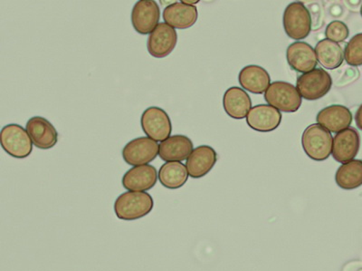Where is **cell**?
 <instances>
[{"label":"cell","instance_id":"obj_1","mask_svg":"<svg viewBox=\"0 0 362 271\" xmlns=\"http://www.w3.org/2000/svg\"><path fill=\"white\" fill-rule=\"evenodd\" d=\"M154 207L153 197L146 192H127L115 202L116 216L122 221H135L145 217Z\"/></svg>","mask_w":362,"mask_h":271},{"label":"cell","instance_id":"obj_2","mask_svg":"<svg viewBox=\"0 0 362 271\" xmlns=\"http://www.w3.org/2000/svg\"><path fill=\"white\" fill-rule=\"evenodd\" d=\"M334 138L321 125H309L303 132L302 145L306 156L316 162L327 160L332 151Z\"/></svg>","mask_w":362,"mask_h":271},{"label":"cell","instance_id":"obj_3","mask_svg":"<svg viewBox=\"0 0 362 271\" xmlns=\"http://www.w3.org/2000/svg\"><path fill=\"white\" fill-rule=\"evenodd\" d=\"M283 22L284 31L292 40H305L311 33V15L303 2L294 1L287 6Z\"/></svg>","mask_w":362,"mask_h":271},{"label":"cell","instance_id":"obj_4","mask_svg":"<svg viewBox=\"0 0 362 271\" xmlns=\"http://www.w3.org/2000/svg\"><path fill=\"white\" fill-rule=\"evenodd\" d=\"M0 144L8 156L17 159L28 157L33 151V142L27 130L17 124L8 125L2 128Z\"/></svg>","mask_w":362,"mask_h":271},{"label":"cell","instance_id":"obj_5","mask_svg":"<svg viewBox=\"0 0 362 271\" xmlns=\"http://www.w3.org/2000/svg\"><path fill=\"white\" fill-rule=\"evenodd\" d=\"M268 105L284 113H296L302 105V96L292 83L276 81L272 83L264 93Z\"/></svg>","mask_w":362,"mask_h":271},{"label":"cell","instance_id":"obj_6","mask_svg":"<svg viewBox=\"0 0 362 271\" xmlns=\"http://www.w3.org/2000/svg\"><path fill=\"white\" fill-rule=\"evenodd\" d=\"M332 86L331 75L322 69H315L311 72L303 74L296 82V89L302 98L308 101L325 98Z\"/></svg>","mask_w":362,"mask_h":271},{"label":"cell","instance_id":"obj_7","mask_svg":"<svg viewBox=\"0 0 362 271\" xmlns=\"http://www.w3.org/2000/svg\"><path fill=\"white\" fill-rule=\"evenodd\" d=\"M141 127L147 137L157 143H163L167 140L173 132V124L169 115L158 106H151L142 113Z\"/></svg>","mask_w":362,"mask_h":271},{"label":"cell","instance_id":"obj_8","mask_svg":"<svg viewBox=\"0 0 362 271\" xmlns=\"http://www.w3.org/2000/svg\"><path fill=\"white\" fill-rule=\"evenodd\" d=\"M160 145L148 137H139L129 142L122 149V158L131 166H141L153 162L158 156Z\"/></svg>","mask_w":362,"mask_h":271},{"label":"cell","instance_id":"obj_9","mask_svg":"<svg viewBox=\"0 0 362 271\" xmlns=\"http://www.w3.org/2000/svg\"><path fill=\"white\" fill-rule=\"evenodd\" d=\"M160 6L154 0H140L132 8V24L139 34H151L160 24Z\"/></svg>","mask_w":362,"mask_h":271},{"label":"cell","instance_id":"obj_10","mask_svg":"<svg viewBox=\"0 0 362 271\" xmlns=\"http://www.w3.org/2000/svg\"><path fill=\"white\" fill-rule=\"evenodd\" d=\"M177 34L175 28L166 23H160L148 35L147 50L151 57L164 58L175 50Z\"/></svg>","mask_w":362,"mask_h":271},{"label":"cell","instance_id":"obj_11","mask_svg":"<svg viewBox=\"0 0 362 271\" xmlns=\"http://www.w3.org/2000/svg\"><path fill=\"white\" fill-rule=\"evenodd\" d=\"M25 130L38 149L49 150L57 144L58 133L56 127L47 119L41 116H34L29 119Z\"/></svg>","mask_w":362,"mask_h":271},{"label":"cell","instance_id":"obj_12","mask_svg":"<svg viewBox=\"0 0 362 271\" xmlns=\"http://www.w3.org/2000/svg\"><path fill=\"white\" fill-rule=\"evenodd\" d=\"M361 146V137L355 128H348L336 134L332 144V157L339 163L354 160Z\"/></svg>","mask_w":362,"mask_h":271},{"label":"cell","instance_id":"obj_13","mask_svg":"<svg viewBox=\"0 0 362 271\" xmlns=\"http://www.w3.org/2000/svg\"><path fill=\"white\" fill-rule=\"evenodd\" d=\"M282 114L270 105H258L252 108L247 116L248 127L260 133H269L279 127Z\"/></svg>","mask_w":362,"mask_h":271},{"label":"cell","instance_id":"obj_14","mask_svg":"<svg viewBox=\"0 0 362 271\" xmlns=\"http://www.w3.org/2000/svg\"><path fill=\"white\" fill-rule=\"evenodd\" d=\"M286 59L291 69L303 74L315 70L318 64L315 50L311 45L300 41L294 42L287 48Z\"/></svg>","mask_w":362,"mask_h":271},{"label":"cell","instance_id":"obj_15","mask_svg":"<svg viewBox=\"0 0 362 271\" xmlns=\"http://www.w3.org/2000/svg\"><path fill=\"white\" fill-rule=\"evenodd\" d=\"M158 180L157 169L150 164L135 166L122 177V186L129 192H147L153 189Z\"/></svg>","mask_w":362,"mask_h":271},{"label":"cell","instance_id":"obj_16","mask_svg":"<svg viewBox=\"0 0 362 271\" xmlns=\"http://www.w3.org/2000/svg\"><path fill=\"white\" fill-rule=\"evenodd\" d=\"M218 154L216 151L209 145H202L195 148L187 158V173L193 179L202 178L214 168Z\"/></svg>","mask_w":362,"mask_h":271},{"label":"cell","instance_id":"obj_17","mask_svg":"<svg viewBox=\"0 0 362 271\" xmlns=\"http://www.w3.org/2000/svg\"><path fill=\"white\" fill-rule=\"evenodd\" d=\"M317 124L327 129L331 133L350 128L352 122V114L350 109L341 105H332L321 110L317 115Z\"/></svg>","mask_w":362,"mask_h":271},{"label":"cell","instance_id":"obj_18","mask_svg":"<svg viewBox=\"0 0 362 271\" xmlns=\"http://www.w3.org/2000/svg\"><path fill=\"white\" fill-rule=\"evenodd\" d=\"M192 141L186 135H173L160 144L158 156L164 162H183L193 151Z\"/></svg>","mask_w":362,"mask_h":271},{"label":"cell","instance_id":"obj_19","mask_svg":"<svg viewBox=\"0 0 362 271\" xmlns=\"http://www.w3.org/2000/svg\"><path fill=\"white\" fill-rule=\"evenodd\" d=\"M199 13L196 6L175 2L166 6L163 11L164 23L171 28L187 29L193 27L198 21Z\"/></svg>","mask_w":362,"mask_h":271},{"label":"cell","instance_id":"obj_20","mask_svg":"<svg viewBox=\"0 0 362 271\" xmlns=\"http://www.w3.org/2000/svg\"><path fill=\"white\" fill-rule=\"evenodd\" d=\"M223 106L226 114L235 120L247 117L252 108L250 96L240 87L234 86L226 90L223 98Z\"/></svg>","mask_w":362,"mask_h":271},{"label":"cell","instance_id":"obj_21","mask_svg":"<svg viewBox=\"0 0 362 271\" xmlns=\"http://www.w3.org/2000/svg\"><path fill=\"white\" fill-rule=\"evenodd\" d=\"M238 81L247 91L261 95L270 86L271 77L263 67L250 64L240 71Z\"/></svg>","mask_w":362,"mask_h":271},{"label":"cell","instance_id":"obj_22","mask_svg":"<svg viewBox=\"0 0 362 271\" xmlns=\"http://www.w3.org/2000/svg\"><path fill=\"white\" fill-rule=\"evenodd\" d=\"M315 50L317 60L323 69L334 70L344 63V51L342 50V47L327 38L319 41Z\"/></svg>","mask_w":362,"mask_h":271},{"label":"cell","instance_id":"obj_23","mask_svg":"<svg viewBox=\"0 0 362 271\" xmlns=\"http://www.w3.org/2000/svg\"><path fill=\"white\" fill-rule=\"evenodd\" d=\"M158 178L165 188L176 190L185 185L189 173L185 164L181 162H167L158 171Z\"/></svg>","mask_w":362,"mask_h":271},{"label":"cell","instance_id":"obj_24","mask_svg":"<svg viewBox=\"0 0 362 271\" xmlns=\"http://www.w3.org/2000/svg\"><path fill=\"white\" fill-rule=\"evenodd\" d=\"M335 182L339 188L354 190L362 185V160H352L341 164L335 174Z\"/></svg>","mask_w":362,"mask_h":271},{"label":"cell","instance_id":"obj_25","mask_svg":"<svg viewBox=\"0 0 362 271\" xmlns=\"http://www.w3.org/2000/svg\"><path fill=\"white\" fill-rule=\"evenodd\" d=\"M344 59L351 67L362 66V33L355 35L346 45Z\"/></svg>","mask_w":362,"mask_h":271},{"label":"cell","instance_id":"obj_26","mask_svg":"<svg viewBox=\"0 0 362 271\" xmlns=\"http://www.w3.org/2000/svg\"><path fill=\"white\" fill-rule=\"evenodd\" d=\"M350 31L347 25L344 22L335 21L331 22L325 29V35L327 40L334 41L335 43H341L349 38Z\"/></svg>","mask_w":362,"mask_h":271},{"label":"cell","instance_id":"obj_27","mask_svg":"<svg viewBox=\"0 0 362 271\" xmlns=\"http://www.w3.org/2000/svg\"><path fill=\"white\" fill-rule=\"evenodd\" d=\"M358 77H360V72H358V70L355 69V67H349V69L345 71L344 75L341 76L338 85H348V83H351L355 81V80H357Z\"/></svg>","mask_w":362,"mask_h":271},{"label":"cell","instance_id":"obj_28","mask_svg":"<svg viewBox=\"0 0 362 271\" xmlns=\"http://www.w3.org/2000/svg\"><path fill=\"white\" fill-rule=\"evenodd\" d=\"M355 121H356L358 128L362 131V105L357 110Z\"/></svg>","mask_w":362,"mask_h":271},{"label":"cell","instance_id":"obj_29","mask_svg":"<svg viewBox=\"0 0 362 271\" xmlns=\"http://www.w3.org/2000/svg\"><path fill=\"white\" fill-rule=\"evenodd\" d=\"M361 17H362V5H361Z\"/></svg>","mask_w":362,"mask_h":271}]
</instances>
